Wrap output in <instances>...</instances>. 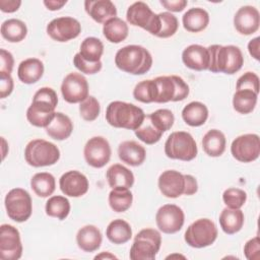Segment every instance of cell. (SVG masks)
Returning a JSON list of instances; mask_svg holds the SVG:
<instances>
[{
	"label": "cell",
	"mask_w": 260,
	"mask_h": 260,
	"mask_svg": "<svg viewBox=\"0 0 260 260\" xmlns=\"http://www.w3.org/2000/svg\"><path fill=\"white\" fill-rule=\"evenodd\" d=\"M207 49L210 56L208 70L212 73L234 74L244 64L243 53L237 46L211 45Z\"/></svg>",
	"instance_id": "obj_4"
},
{
	"label": "cell",
	"mask_w": 260,
	"mask_h": 260,
	"mask_svg": "<svg viewBox=\"0 0 260 260\" xmlns=\"http://www.w3.org/2000/svg\"><path fill=\"white\" fill-rule=\"evenodd\" d=\"M45 209L47 215L63 220L70 212V202L65 196H51L46 202Z\"/></svg>",
	"instance_id": "obj_38"
},
{
	"label": "cell",
	"mask_w": 260,
	"mask_h": 260,
	"mask_svg": "<svg viewBox=\"0 0 260 260\" xmlns=\"http://www.w3.org/2000/svg\"><path fill=\"white\" fill-rule=\"evenodd\" d=\"M14 65V59L10 52L5 49L0 50V73L10 74Z\"/></svg>",
	"instance_id": "obj_49"
},
{
	"label": "cell",
	"mask_w": 260,
	"mask_h": 260,
	"mask_svg": "<svg viewBox=\"0 0 260 260\" xmlns=\"http://www.w3.org/2000/svg\"><path fill=\"white\" fill-rule=\"evenodd\" d=\"M236 89L241 90V89H249L253 90L254 92L258 93L259 92V77L256 73L254 72H246L242 76H240L237 80L236 84Z\"/></svg>",
	"instance_id": "obj_46"
},
{
	"label": "cell",
	"mask_w": 260,
	"mask_h": 260,
	"mask_svg": "<svg viewBox=\"0 0 260 260\" xmlns=\"http://www.w3.org/2000/svg\"><path fill=\"white\" fill-rule=\"evenodd\" d=\"M108 200L110 207L114 211L124 212L131 207L133 195L129 189H112Z\"/></svg>",
	"instance_id": "obj_40"
},
{
	"label": "cell",
	"mask_w": 260,
	"mask_h": 260,
	"mask_svg": "<svg viewBox=\"0 0 260 260\" xmlns=\"http://www.w3.org/2000/svg\"><path fill=\"white\" fill-rule=\"evenodd\" d=\"M104 53V45L102 41L94 37L85 38L80 45V56L88 62L94 63L101 61Z\"/></svg>",
	"instance_id": "obj_37"
},
{
	"label": "cell",
	"mask_w": 260,
	"mask_h": 260,
	"mask_svg": "<svg viewBox=\"0 0 260 260\" xmlns=\"http://www.w3.org/2000/svg\"><path fill=\"white\" fill-rule=\"evenodd\" d=\"M30 187L36 195L46 198L54 193L56 189V181L54 176L50 173H37L30 179Z\"/></svg>",
	"instance_id": "obj_34"
},
{
	"label": "cell",
	"mask_w": 260,
	"mask_h": 260,
	"mask_svg": "<svg viewBox=\"0 0 260 260\" xmlns=\"http://www.w3.org/2000/svg\"><path fill=\"white\" fill-rule=\"evenodd\" d=\"M134 132L139 140L149 145L158 142L164 134V132L153 124L148 115L145 116L141 126Z\"/></svg>",
	"instance_id": "obj_39"
},
{
	"label": "cell",
	"mask_w": 260,
	"mask_h": 260,
	"mask_svg": "<svg viewBox=\"0 0 260 260\" xmlns=\"http://www.w3.org/2000/svg\"><path fill=\"white\" fill-rule=\"evenodd\" d=\"M84 8L86 13L98 23H105L117 16V8L110 0H86Z\"/></svg>",
	"instance_id": "obj_22"
},
{
	"label": "cell",
	"mask_w": 260,
	"mask_h": 260,
	"mask_svg": "<svg viewBox=\"0 0 260 260\" xmlns=\"http://www.w3.org/2000/svg\"><path fill=\"white\" fill-rule=\"evenodd\" d=\"M63 99L69 104L81 103L88 96V83L86 78L77 72L65 76L61 84Z\"/></svg>",
	"instance_id": "obj_17"
},
{
	"label": "cell",
	"mask_w": 260,
	"mask_h": 260,
	"mask_svg": "<svg viewBox=\"0 0 260 260\" xmlns=\"http://www.w3.org/2000/svg\"><path fill=\"white\" fill-rule=\"evenodd\" d=\"M258 93L249 89L236 90L233 96V107L240 114H250L257 104Z\"/></svg>",
	"instance_id": "obj_36"
},
{
	"label": "cell",
	"mask_w": 260,
	"mask_h": 260,
	"mask_svg": "<svg viewBox=\"0 0 260 260\" xmlns=\"http://www.w3.org/2000/svg\"><path fill=\"white\" fill-rule=\"evenodd\" d=\"M153 124L158 127L164 133L172 128L175 122L174 114L169 109H158L148 115Z\"/></svg>",
	"instance_id": "obj_45"
},
{
	"label": "cell",
	"mask_w": 260,
	"mask_h": 260,
	"mask_svg": "<svg viewBox=\"0 0 260 260\" xmlns=\"http://www.w3.org/2000/svg\"><path fill=\"white\" fill-rule=\"evenodd\" d=\"M109 186L112 189H130L134 184V175L120 164L112 165L106 173Z\"/></svg>",
	"instance_id": "obj_24"
},
{
	"label": "cell",
	"mask_w": 260,
	"mask_h": 260,
	"mask_svg": "<svg viewBox=\"0 0 260 260\" xmlns=\"http://www.w3.org/2000/svg\"><path fill=\"white\" fill-rule=\"evenodd\" d=\"M81 32L80 22L70 16H61L54 18L47 25V34L49 37L60 43L68 42L77 38Z\"/></svg>",
	"instance_id": "obj_13"
},
{
	"label": "cell",
	"mask_w": 260,
	"mask_h": 260,
	"mask_svg": "<svg viewBox=\"0 0 260 260\" xmlns=\"http://www.w3.org/2000/svg\"><path fill=\"white\" fill-rule=\"evenodd\" d=\"M103 236L101 231L92 224H87L78 230L76 234L77 246L84 252H94L102 244Z\"/></svg>",
	"instance_id": "obj_25"
},
{
	"label": "cell",
	"mask_w": 260,
	"mask_h": 260,
	"mask_svg": "<svg viewBox=\"0 0 260 260\" xmlns=\"http://www.w3.org/2000/svg\"><path fill=\"white\" fill-rule=\"evenodd\" d=\"M161 245V236L154 229H143L134 238L130 248L131 260H153Z\"/></svg>",
	"instance_id": "obj_7"
},
{
	"label": "cell",
	"mask_w": 260,
	"mask_h": 260,
	"mask_svg": "<svg viewBox=\"0 0 260 260\" xmlns=\"http://www.w3.org/2000/svg\"><path fill=\"white\" fill-rule=\"evenodd\" d=\"M182 118L191 127L203 125L208 118V109L201 102H191L182 110Z\"/></svg>",
	"instance_id": "obj_31"
},
{
	"label": "cell",
	"mask_w": 260,
	"mask_h": 260,
	"mask_svg": "<svg viewBox=\"0 0 260 260\" xmlns=\"http://www.w3.org/2000/svg\"><path fill=\"white\" fill-rule=\"evenodd\" d=\"M182 61L188 68L196 71L208 70L210 56L208 49L197 44H193L184 49Z\"/></svg>",
	"instance_id": "obj_21"
},
{
	"label": "cell",
	"mask_w": 260,
	"mask_h": 260,
	"mask_svg": "<svg viewBox=\"0 0 260 260\" xmlns=\"http://www.w3.org/2000/svg\"><path fill=\"white\" fill-rule=\"evenodd\" d=\"M153 80L156 87L155 103L180 102L185 100L189 94V85L180 76H157Z\"/></svg>",
	"instance_id": "obj_8"
},
{
	"label": "cell",
	"mask_w": 260,
	"mask_h": 260,
	"mask_svg": "<svg viewBox=\"0 0 260 260\" xmlns=\"http://www.w3.org/2000/svg\"><path fill=\"white\" fill-rule=\"evenodd\" d=\"M186 175L175 171L168 170L158 177V189L161 194L168 198H178L181 195H186Z\"/></svg>",
	"instance_id": "obj_18"
},
{
	"label": "cell",
	"mask_w": 260,
	"mask_h": 260,
	"mask_svg": "<svg viewBox=\"0 0 260 260\" xmlns=\"http://www.w3.org/2000/svg\"><path fill=\"white\" fill-rule=\"evenodd\" d=\"M259 25L260 14L254 6H242L234 16V26L241 35H252L259 29Z\"/></svg>",
	"instance_id": "obj_19"
},
{
	"label": "cell",
	"mask_w": 260,
	"mask_h": 260,
	"mask_svg": "<svg viewBox=\"0 0 260 260\" xmlns=\"http://www.w3.org/2000/svg\"><path fill=\"white\" fill-rule=\"evenodd\" d=\"M22 255L20 234L11 224L0 226V258L2 260H17Z\"/></svg>",
	"instance_id": "obj_14"
},
{
	"label": "cell",
	"mask_w": 260,
	"mask_h": 260,
	"mask_svg": "<svg viewBox=\"0 0 260 260\" xmlns=\"http://www.w3.org/2000/svg\"><path fill=\"white\" fill-rule=\"evenodd\" d=\"M116 66L133 75H142L152 66V56L147 49L139 45H128L119 49L115 55Z\"/></svg>",
	"instance_id": "obj_2"
},
{
	"label": "cell",
	"mask_w": 260,
	"mask_h": 260,
	"mask_svg": "<svg viewBox=\"0 0 260 260\" xmlns=\"http://www.w3.org/2000/svg\"><path fill=\"white\" fill-rule=\"evenodd\" d=\"M4 204L8 217L16 222L26 221L31 215V197L29 193L22 188L11 189L5 196Z\"/></svg>",
	"instance_id": "obj_9"
},
{
	"label": "cell",
	"mask_w": 260,
	"mask_h": 260,
	"mask_svg": "<svg viewBox=\"0 0 260 260\" xmlns=\"http://www.w3.org/2000/svg\"><path fill=\"white\" fill-rule=\"evenodd\" d=\"M182 22L187 31L199 32L207 27L209 23V14L203 8L193 7L184 13Z\"/></svg>",
	"instance_id": "obj_28"
},
{
	"label": "cell",
	"mask_w": 260,
	"mask_h": 260,
	"mask_svg": "<svg viewBox=\"0 0 260 260\" xmlns=\"http://www.w3.org/2000/svg\"><path fill=\"white\" fill-rule=\"evenodd\" d=\"M94 258L95 259H103V258H106V259H117V257L115 255L111 254L110 252H103L100 255H96Z\"/></svg>",
	"instance_id": "obj_55"
},
{
	"label": "cell",
	"mask_w": 260,
	"mask_h": 260,
	"mask_svg": "<svg viewBox=\"0 0 260 260\" xmlns=\"http://www.w3.org/2000/svg\"><path fill=\"white\" fill-rule=\"evenodd\" d=\"M260 38L256 37L248 43L249 54L257 61L260 60Z\"/></svg>",
	"instance_id": "obj_53"
},
{
	"label": "cell",
	"mask_w": 260,
	"mask_h": 260,
	"mask_svg": "<svg viewBox=\"0 0 260 260\" xmlns=\"http://www.w3.org/2000/svg\"><path fill=\"white\" fill-rule=\"evenodd\" d=\"M83 154L85 161L96 169L105 167L112 154L109 141L103 136H93L89 138L84 146Z\"/></svg>",
	"instance_id": "obj_15"
},
{
	"label": "cell",
	"mask_w": 260,
	"mask_h": 260,
	"mask_svg": "<svg viewBox=\"0 0 260 260\" xmlns=\"http://www.w3.org/2000/svg\"><path fill=\"white\" fill-rule=\"evenodd\" d=\"M73 64L74 66L82 73H85V74H94V73H98L99 71H101L102 67H103V64H102V61H99V62H94V63H91V62H88V61H85L79 53L75 54V56L73 57Z\"/></svg>",
	"instance_id": "obj_47"
},
{
	"label": "cell",
	"mask_w": 260,
	"mask_h": 260,
	"mask_svg": "<svg viewBox=\"0 0 260 260\" xmlns=\"http://www.w3.org/2000/svg\"><path fill=\"white\" fill-rule=\"evenodd\" d=\"M57 104L56 91L51 87H41L34 94L32 103L26 111L27 121L32 126L46 128L55 117Z\"/></svg>",
	"instance_id": "obj_1"
},
{
	"label": "cell",
	"mask_w": 260,
	"mask_h": 260,
	"mask_svg": "<svg viewBox=\"0 0 260 260\" xmlns=\"http://www.w3.org/2000/svg\"><path fill=\"white\" fill-rule=\"evenodd\" d=\"M158 230L165 234H175L183 228L185 214L181 207L176 204H165L158 208L155 214Z\"/></svg>",
	"instance_id": "obj_16"
},
{
	"label": "cell",
	"mask_w": 260,
	"mask_h": 260,
	"mask_svg": "<svg viewBox=\"0 0 260 260\" xmlns=\"http://www.w3.org/2000/svg\"><path fill=\"white\" fill-rule=\"evenodd\" d=\"M223 203L229 208L239 209L247 200V193L240 188H229L222 194Z\"/></svg>",
	"instance_id": "obj_44"
},
{
	"label": "cell",
	"mask_w": 260,
	"mask_h": 260,
	"mask_svg": "<svg viewBox=\"0 0 260 260\" xmlns=\"http://www.w3.org/2000/svg\"><path fill=\"white\" fill-rule=\"evenodd\" d=\"M60 190L69 197H80L88 191L87 178L78 171H68L59 179Z\"/></svg>",
	"instance_id": "obj_20"
},
{
	"label": "cell",
	"mask_w": 260,
	"mask_h": 260,
	"mask_svg": "<svg viewBox=\"0 0 260 260\" xmlns=\"http://www.w3.org/2000/svg\"><path fill=\"white\" fill-rule=\"evenodd\" d=\"M21 5L20 0H0V9L6 13H12L18 10Z\"/></svg>",
	"instance_id": "obj_52"
},
{
	"label": "cell",
	"mask_w": 260,
	"mask_h": 260,
	"mask_svg": "<svg viewBox=\"0 0 260 260\" xmlns=\"http://www.w3.org/2000/svg\"><path fill=\"white\" fill-rule=\"evenodd\" d=\"M1 141H2V159H4L8 151V144L4 137H1Z\"/></svg>",
	"instance_id": "obj_56"
},
{
	"label": "cell",
	"mask_w": 260,
	"mask_h": 260,
	"mask_svg": "<svg viewBox=\"0 0 260 260\" xmlns=\"http://www.w3.org/2000/svg\"><path fill=\"white\" fill-rule=\"evenodd\" d=\"M144 118L145 114L141 108L126 102L114 101L106 110V120L115 128L135 131L141 126Z\"/></svg>",
	"instance_id": "obj_3"
},
{
	"label": "cell",
	"mask_w": 260,
	"mask_h": 260,
	"mask_svg": "<svg viewBox=\"0 0 260 260\" xmlns=\"http://www.w3.org/2000/svg\"><path fill=\"white\" fill-rule=\"evenodd\" d=\"M197 152L195 139L186 131L172 132L165 142V153L172 159L190 161L196 157Z\"/></svg>",
	"instance_id": "obj_5"
},
{
	"label": "cell",
	"mask_w": 260,
	"mask_h": 260,
	"mask_svg": "<svg viewBox=\"0 0 260 260\" xmlns=\"http://www.w3.org/2000/svg\"><path fill=\"white\" fill-rule=\"evenodd\" d=\"M44 5L47 7V9L51 10V11H56L61 9L66 3V0H45Z\"/></svg>",
	"instance_id": "obj_54"
},
{
	"label": "cell",
	"mask_w": 260,
	"mask_h": 260,
	"mask_svg": "<svg viewBox=\"0 0 260 260\" xmlns=\"http://www.w3.org/2000/svg\"><path fill=\"white\" fill-rule=\"evenodd\" d=\"M158 15L160 18V30L156 37L166 39L174 36L179 27L178 18L171 12H160Z\"/></svg>",
	"instance_id": "obj_42"
},
{
	"label": "cell",
	"mask_w": 260,
	"mask_h": 260,
	"mask_svg": "<svg viewBox=\"0 0 260 260\" xmlns=\"http://www.w3.org/2000/svg\"><path fill=\"white\" fill-rule=\"evenodd\" d=\"M225 136L217 129L207 131L202 138V147L204 152L212 157L220 156L225 150Z\"/></svg>",
	"instance_id": "obj_29"
},
{
	"label": "cell",
	"mask_w": 260,
	"mask_h": 260,
	"mask_svg": "<svg viewBox=\"0 0 260 260\" xmlns=\"http://www.w3.org/2000/svg\"><path fill=\"white\" fill-rule=\"evenodd\" d=\"M13 79L10 74L0 73V98L4 99L8 96L13 90Z\"/></svg>",
	"instance_id": "obj_50"
},
{
	"label": "cell",
	"mask_w": 260,
	"mask_h": 260,
	"mask_svg": "<svg viewBox=\"0 0 260 260\" xmlns=\"http://www.w3.org/2000/svg\"><path fill=\"white\" fill-rule=\"evenodd\" d=\"M160 4L168 10L172 12H180L182 11L188 4L186 0H160Z\"/></svg>",
	"instance_id": "obj_51"
},
{
	"label": "cell",
	"mask_w": 260,
	"mask_h": 260,
	"mask_svg": "<svg viewBox=\"0 0 260 260\" xmlns=\"http://www.w3.org/2000/svg\"><path fill=\"white\" fill-rule=\"evenodd\" d=\"M128 24L119 17H113L106 21L103 26V34L105 38L114 44L123 42L128 37Z\"/></svg>",
	"instance_id": "obj_33"
},
{
	"label": "cell",
	"mask_w": 260,
	"mask_h": 260,
	"mask_svg": "<svg viewBox=\"0 0 260 260\" xmlns=\"http://www.w3.org/2000/svg\"><path fill=\"white\" fill-rule=\"evenodd\" d=\"M232 155L241 162L256 160L260 154V138L257 134L248 133L238 136L231 145Z\"/></svg>",
	"instance_id": "obj_12"
},
{
	"label": "cell",
	"mask_w": 260,
	"mask_h": 260,
	"mask_svg": "<svg viewBox=\"0 0 260 260\" xmlns=\"http://www.w3.org/2000/svg\"><path fill=\"white\" fill-rule=\"evenodd\" d=\"M126 19L130 24L139 26L153 36H157L160 30L159 15L154 13L149 6L142 1L134 2L128 7Z\"/></svg>",
	"instance_id": "obj_11"
},
{
	"label": "cell",
	"mask_w": 260,
	"mask_h": 260,
	"mask_svg": "<svg viewBox=\"0 0 260 260\" xmlns=\"http://www.w3.org/2000/svg\"><path fill=\"white\" fill-rule=\"evenodd\" d=\"M45 129L51 138L61 141L67 139L71 135L73 131V123L67 115L61 112H56L54 119Z\"/></svg>",
	"instance_id": "obj_27"
},
{
	"label": "cell",
	"mask_w": 260,
	"mask_h": 260,
	"mask_svg": "<svg viewBox=\"0 0 260 260\" xmlns=\"http://www.w3.org/2000/svg\"><path fill=\"white\" fill-rule=\"evenodd\" d=\"M217 235V228L211 219L199 218L187 228L184 239L190 247L200 249L213 244Z\"/></svg>",
	"instance_id": "obj_10"
},
{
	"label": "cell",
	"mask_w": 260,
	"mask_h": 260,
	"mask_svg": "<svg viewBox=\"0 0 260 260\" xmlns=\"http://www.w3.org/2000/svg\"><path fill=\"white\" fill-rule=\"evenodd\" d=\"M106 236L111 243L122 245L132 238V229L124 219H114L108 224Z\"/></svg>",
	"instance_id": "obj_32"
},
{
	"label": "cell",
	"mask_w": 260,
	"mask_h": 260,
	"mask_svg": "<svg viewBox=\"0 0 260 260\" xmlns=\"http://www.w3.org/2000/svg\"><path fill=\"white\" fill-rule=\"evenodd\" d=\"M44 64L38 58H27L20 62L17 68L19 80L25 84H32L39 81L44 74Z\"/></svg>",
	"instance_id": "obj_26"
},
{
	"label": "cell",
	"mask_w": 260,
	"mask_h": 260,
	"mask_svg": "<svg viewBox=\"0 0 260 260\" xmlns=\"http://www.w3.org/2000/svg\"><path fill=\"white\" fill-rule=\"evenodd\" d=\"M101 112V106L99 101L92 96L88 95L84 101H82L79 105V113L83 120L91 122L94 121Z\"/></svg>",
	"instance_id": "obj_43"
},
{
	"label": "cell",
	"mask_w": 260,
	"mask_h": 260,
	"mask_svg": "<svg viewBox=\"0 0 260 260\" xmlns=\"http://www.w3.org/2000/svg\"><path fill=\"white\" fill-rule=\"evenodd\" d=\"M119 158L132 167L141 166L146 158L145 148L136 141L126 140L120 143L118 147Z\"/></svg>",
	"instance_id": "obj_23"
},
{
	"label": "cell",
	"mask_w": 260,
	"mask_h": 260,
	"mask_svg": "<svg viewBox=\"0 0 260 260\" xmlns=\"http://www.w3.org/2000/svg\"><path fill=\"white\" fill-rule=\"evenodd\" d=\"M219 224L221 230L228 235H234L240 232L244 225L245 216L243 211L225 207L219 214Z\"/></svg>",
	"instance_id": "obj_30"
},
{
	"label": "cell",
	"mask_w": 260,
	"mask_h": 260,
	"mask_svg": "<svg viewBox=\"0 0 260 260\" xmlns=\"http://www.w3.org/2000/svg\"><path fill=\"white\" fill-rule=\"evenodd\" d=\"M1 36L10 43L21 42L27 35L26 24L17 18H10L1 24Z\"/></svg>",
	"instance_id": "obj_35"
},
{
	"label": "cell",
	"mask_w": 260,
	"mask_h": 260,
	"mask_svg": "<svg viewBox=\"0 0 260 260\" xmlns=\"http://www.w3.org/2000/svg\"><path fill=\"white\" fill-rule=\"evenodd\" d=\"M133 96L136 101L149 104L155 103L156 87L153 79H146L138 82L133 89Z\"/></svg>",
	"instance_id": "obj_41"
},
{
	"label": "cell",
	"mask_w": 260,
	"mask_h": 260,
	"mask_svg": "<svg viewBox=\"0 0 260 260\" xmlns=\"http://www.w3.org/2000/svg\"><path fill=\"white\" fill-rule=\"evenodd\" d=\"M24 158L29 166L35 168L53 166L60 158V150L50 141L32 139L25 146Z\"/></svg>",
	"instance_id": "obj_6"
},
{
	"label": "cell",
	"mask_w": 260,
	"mask_h": 260,
	"mask_svg": "<svg viewBox=\"0 0 260 260\" xmlns=\"http://www.w3.org/2000/svg\"><path fill=\"white\" fill-rule=\"evenodd\" d=\"M244 254L248 260H259L260 259V241H259L258 236L252 238L245 244Z\"/></svg>",
	"instance_id": "obj_48"
}]
</instances>
